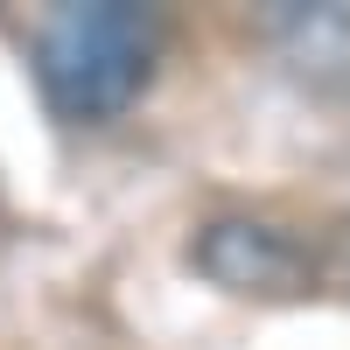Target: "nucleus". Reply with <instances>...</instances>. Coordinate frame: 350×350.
Segmentation results:
<instances>
[{
  "instance_id": "f257e3e1",
  "label": "nucleus",
  "mask_w": 350,
  "mask_h": 350,
  "mask_svg": "<svg viewBox=\"0 0 350 350\" xmlns=\"http://www.w3.org/2000/svg\"><path fill=\"white\" fill-rule=\"evenodd\" d=\"M154 64V14L126 0H92V8H56L36 28V77L64 120H105L120 112Z\"/></svg>"
}]
</instances>
